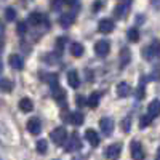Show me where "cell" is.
Segmentation results:
<instances>
[{
    "mask_svg": "<svg viewBox=\"0 0 160 160\" xmlns=\"http://www.w3.org/2000/svg\"><path fill=\"white\" fill-rule=\"evenodd\" d=\"M141 55L146 61H154L160 56V42L158 40H154V42L148 47H144L142 51H141Z\"/></svg>",
    "mask_w": 160,
    "mask_h": 160,
    "instance_id": "6da1fadb",
    "label": "cell"
},
{
    "mask_svg": "<svg viewBox=\"0 0 160 160\" xmlns=\"http://www.w3.org/2000/svg\"><path fill=\"white\" fill-rule=\"evenodd\" d=\"M61 118L64 120V122H69L71 125H75V127L82 125V123H83V120H85L83 114H82V112H78V111H75V112L64 111V112L61 114Z\"/></svg>",
    "mask_w": 160,
    "mask_h": 160,
    "instance_id": "7a4b0ae2",
    "label": "cell"
},
{
    "mask_svg": "<svg viewBox=\"0 0 160 160\" xmlns=\"http://www.w3.org/2000/svg\"><path fill=\"white\" fill-rule=\"evenodd\" d=\"M50 138L56 146H62V144H66V141H68V131H66V128H62V127H58L50 133Z\"/></svg>",
    "mask_w": 160,
    "mask_h": 160,
    "instance_id": "3957f363",
    "label": "cell"
},
{
    "mask_svg": "<svg viewBox=\"0 0 160 160\" xmlns=\"http://www.w3.org/2000/svg\"><path fill=\"white\" fill-rule=\"evenodd\" d=\"M82 149V139H80L78 133H72L71 138H68V142H66V152H75Z\"/></svg>",
    "mask_w": 160,
    "mask_h": 160,
    "instance_id": "277c9868",
    "label": "cell"
},
{
    "mask_svg": "<svg viewBox=\"0 0 160 160\" xmlns=\"http://www.w3.org/2000/svg\"><path fill=\"white\" fill-rule=\"evenodd\" d=\"M120 154H122V144L120 142H114V144L108 146L104 151V157L109 160H117L120 157Z\"/></svg>",
    "mask_w": 160,
    "mask_h": 160,
    "instance_id": "5b68a950",
    "label": "cell"
},
{
    "mask_svg": "<svg viewBox=\"0 0 160 160\" xmlns=\"http://www.w3.org/2000/svg\"><path fill=\"white\" fill-rule=\"evenodd\" d=\"M130 154H131L133 160H142L146 157L144 149H142V146H141L139 141H131V144H130Z\"/></svg>",
    "mask_w": 160,
    "mask_h": 160,
    "instance_id": "8992f818",
    "label": "cell"
},
{
    "mask_svg": "<svg viewBox=\"0 0 160 160\" xmlns=\"http://www.w3.org/2000/svg\"><path fill=\"white\" fill-rule=\"evenodd\" d=\"M131 5V0H122L115 8H114V16L118 18V19H123L127 15H128V8Z\"/></svg>",
    "mask_w": 160,
    "mask_h": 160,
    "instance_id": "52a82bcc",
    "label": "cell"
},
{
    "mask_svg": "<svg viewBox=\"0 0 160 160\" xmlns=\"http://www.w3.org/2000/svg\"><path fill=\"white\" fill-rule=\"evenodd\" d=\"M109 51H111V43L108 40H98L95 43V53L99 58H106L109 55Z\"/></svg>",
    "mask_w": 160,
    "mask_h": 160,
    "instance_id": "ba28073f",
    "label": "cell"
},
{
    "mask_svg": "<svg viewBox=\"0 0 160 160\" xmlns=\"http://www.w3.org/2000/svg\"><path fill=\"white\" fill-rule=\"evenodd\" d=\"M99 128L102 131V135L106 136H111L112 131H114V120L111 117H102L99 120Z\"/></svg>",
    "mask_w": 160,
    "mask_h": 160,
    "instance_id": "9c48e42d",
    "label": "cell"
},
{
    "mask_svg": "<svg viewBox=\"0 0 160 160\" xmlns=\"http://www.w3.org/2000/svg\"><path fill=\"white\" fill-rule=\"evenodd\" d=\"M51 95L59 106H66V91L59 87V85H53L51 87Z\"/></svg>",
    "mask_w": 160,
    "mask_h": 160,
    "instance_id": "30bf717a",
    "label": "cell"
},
{
    "mask_svg": "<svg viewBox=\"0 0 160 160\" xmlns=\"http://www.w3.org/2000/svg\"><path fill=\"white\" fill-rule=\"evenodd\" d=\"M28 22H29L31 26H42V24H47V26H48L47 16L42 15V13H37V11L31 13L29 18H28Z\"/></svg>",
    "mask_w": 160,
    "mask_h": 160,
    "instance_id": "8fae6325",
    "label": "cell"
},
{
    "mask_svg": "<svg viewBox=\"0 0 160 160\" xmlns=\"http://www.w3.org/2000/svg\"><path fill=\"white\" fill-rule=\"evenodd\" d=\"M114 28H115V24H114V21L109 19V18L101 19L99 24H98V31H99L101 34H111V32L114 31Z\"/></svg>",
    "mask_w": 160,
    "mask_h": 160,
    "instance_id": "7c38bea8",
    "label": "cell"
},
{
    "mask_svg": "<svg viewBox=\"0 0 160 160\" xmlns=\"http://www.w3.org/2000/svg\"><path fill=\"white\" fill-rule=\"evenodd\" d=\"M28 131L31 133V135H38L40 131H42V122L37 118V117H32L29 118V122H28Z\"/></svg>",
    "mask_w": 160,
    "mask_h": 160,
    "instance_id": "4fadbf2b",
    "label": "cell"
},
{
    "mask_svg": "<svg viewBox=\"0 0 160 160\" xmlns=\"http://www.w3.org/2000/svg\"><path fill=\"white\" fill-rule=\"evenodd\" d=\"M85 139L93 146V148H98V146H99V135L93 128H88L85 131Z\"/></svg>",
    "mask_w": 160,
    "mask_h": 160,
    "instance_id": "5bb4252c",
    "label": "cell"
},
{
    "mask_svg": "<svg viewBox=\"0 0 160 160\" xmlns=\"http://www.w3.org/2000/svg\"><path fill=\"white\" fill-rule=\"evenodd\" d=\"M75 21V11H71V13H66V15H62L59 18V24H61V28H71V26L74 24Z\"/></svg>",
    "mask_w": 160,
    "mask_h": 160,
    "instance_id": "9a60e30c",
    "label": "cell"
},
{
    "mask_svg": "<svg viewBox=\"0 0 160 160\" xmlns=\"http://www.w3.org/2000/svg\"><path fill=\"white\" fill-rule=\"evenodd\" d=\"M68 83H69V87L71 88H78V85H80V75H78V72L77 71H69L68 72Z\"/></svg>",
    "mask_w": 160,
    "mask_h": 160,
    "instance_id": "2e32d148",
    "label": "cell"
},
{
    "mask_svg": "<svg viewBox=\"0 0 160 160\" xmlns=\"http://www.w3.org/2000/svg\"><path fill=\"white\" fill-rule=\"evenodd\" d=\"M8 62H10L11 68L16 69V71H21V69L24 68V61H22V58H21L19 55H10Z\"/></svg>",
    "mask_w": 160,
    "mask_h": 160,
    "instance_id": "e0dca14e",
    "label": "cell"
},
{
    "mask_svg": "<svg viewBox=\"0 0 160 160\" xmlns=\"http://www.w3.org/2000/svg\"><path fill=\"white\" fill-rule=\"evenodd\" d=\"M130 93H131V87L127 82H120L117 85V96L118 98H127Z\"/></svg>",
    "mask_w": 160,
    "mask_h": 160,
    "instance_id": "ac0fdd59",
    "label": "cell"
},
{
    "mask_svg": "<svg viewBox=\"0 0 160 160\" xmlns=\"http://www.w3.org/2000/svg\"><path fill=\"white\" fill-rule=\"evenodd\" d=\"M118 61H120V68H127V64L131 61V53H130V50L128 48H122V51H120V58H118Z\"/></svg>",
    "mask_w": 160,
    "mask_h": 160,
    "instance_id": "d6986e66",
    "label": "cell"
},
{
    "mask_svg": "<svg viewBox=\"0 0 160 160\" xmlns=\"http://www.w3.org/2000/svg\"><path fill=\"white\" fill-rule=\"evenodd\" d=\"M148 114L151 117H158L160 115V101L158 99H154L149 106H148Z\"/></svg>",
    "mask_w": 160,
    "mask_h": 160,
    "instance_id": "ffe728a7",
    "label": "cell"
},
{
    "mask_svg": "<svg viewBox=\"0 0 160 160\" xmlns=\"http://www.w3.org/2000/svg\"><path fill=\"white\" fill-rule=\"evenodd\" d=\"M99 98H101V93L99 91H93L91 95L88 96V99H87V104L90 106L91 109H95V108H98V104H99Z\"/></svg>",
    "mask_w": 160,
    "mask_h": 160,
    "instance_id": "44dd1931",
    "label": "cell"
},
{
    "mask_svg": "<svg viewBox=\"0 0 160 160\" xmlns=\"http://www.w3.org/2000/svg\"><path fill=\"white\" fill-rule=\"evenodd\" d=\"M40 78L43 82H48L51 87L53 85H58V75L56 74H48V72H40Z\"/></svg>",
    "mask_w": 160,
    "mask_h": 160,
    "instance_id": "7402d4cb",
    "label": "cell"
},
{
    "mask_svg": "<svg viewBox=\"0 0 160 160\" xmlns=\"http://www.w3.org/2000/svg\"><path fill=\"white\" fill-rule=\"evenodd\" d=\"M83 51H85V48H83V45H82V43L74 42V43L71 45V55H72V56H75V58H80V56L83 55Z\"/></svg>",
    "mask_w": 160,
    "mask_h": 160,
    "instance_id": "603a6c76",
    "label": "cell"
},
{
    "mask_svg": "<svg viewBox=\"0 0 160 160\" xmlns=\"http://www.w3.org/2000/svg\"><path fill=\"white\" fill-rule=\"evenodd\" d=\"M19 109H21L22 112H31V111L34 109V102H32L29 98H22V99L19 101Z\"/></svg>",
    "mask_w": 160,
    "mask_h": 160,
    "instance_id": "cb8c5ba5",
    "label": "cell"
},
{
    "mask_svg": "<svg viewBox=\"0 0 160 160\" xmlns=\"http://www.w3.org/2000/svg\"><path fill=\"white\" fill-rule=\"evenodd\" d=\"M13 82L10 78H0V91H3V93H10L13 91Z\"/></svg>",
    "mask_w": 160,
    "mask_h": 160,
    "instance_id": "d4e9b609",
    "label": "cell"
},
{
    "mask_svg": "<svg viewBox=\"0 0 160 160\" xmlns=\"http://www.w3.org/2000/svg\"><path fill=\"white\" fill-rule=\"evenodd\" d=\"M127 38L130 40L131 43H136V42H139V31H138L136 28H131V29H128V31H127Z\"/></svg>",
    "mask_w": 160,
    "mask_h": 160,
    "instance_id": "484cf974",
    "label": "cell"
},
{
    "mask_svg": "<svg viewBox=\"0 0 160 160\" xmlns=\"http://www.w3.org/2000/svg\"><path fill=\"white\" fill-rule=\"evenodd\" d=\"M43 61H45L47 64H50V66H55V64H58L59 56H58V55H55V53H48V55H45V56H43Z\"/></svg>",
    "mask_w": 160,
    "mask_h": 160,
    "instance_id": "4316f807",
    "label": "cell"
},
{
    "mask_svg": "<svg viewBox=\"0 0 160 160\" xmlns=\"http://www.w3.org/2000/svg\"><path fill=\"white\" fill-rule=\"evenodd\" d=\"M152 118H154V117H151L149 114L142 115V117L139 118V128H141V130H142V128H148V127L152 123Z\"/></svg>",
    "mask_w": 160,
    "mask_h": 160,
    "instance_id": "83f0119b",
    "label": "cell"
},
{
    "mask_svg": "<svg viewBox=\"0 0 160 160\" xmlns=\"http://www.w3.org/2000/svg\"><path fill=\"white\" fill-rule=\"evenodd\" d=\"M47 151H48L47 141H45V139H38V141H37V152L43 155V154H47Z\"/></svg>",
    "mask_w": 160,
    "mask_h": 160,
    "instance_id": "f1b7e54d",
    "label": "cell"
},
{
    "mask_svg": "<svg viewBox=\"0 0 160 160\" xmlns=\"http://www.w3.org/2000/svg\"><path fill=\"white\" fill-rule=\"evenodd\" d=\"M5 19H7V21H15V19H16V10L11 8V7L7 8V10H5Z\"/></svg>",
    "mask_w": 160,
    "mask_h": 160,
    "instance_id": "f546056e",
    "label": "cell"
},
{
    "mask_svg": "<svg viewBox=\"0 0 160 160\" xmlns=\"http://www.w3.org/2000/svg\"><path fill=\"white\" fill-rule=\"evenodd\" d=\"M16 32L19 35H26V32H28V22H26V21H19L18 26H16Z\"/></svg>",
    "mask_w": 160,
    "mask_h": 160,
    "instance_id": "4dcf8cb0",
    "label": "cell"
},
{
    "mask_svg": "<svg viewBox=\"0 0 160 160\" xmlns=\"http://www.w3.org/2000/svg\"><path fill=\"white\" fill-rule=\"evenodd\" d=\"M122 130H123L125 133H128V131L131 130V117H125V118L122 120Z\"/></svg>",
    "mask_w": 160,
    "mask_h": 160,
    "instance_id": "1f68e13d",
    "label": "cell"
},
{
    "mask_svg": "<svg viewBox=\"0 0 160 160\" xmlns=\"http://www.w3.org/2000/svg\"><path fill=\"white\" fill-rule=\"evenodd\" d=\"M66 43H68V37H59V38L56 40V48H58L59 53L64 50V45H66Z\"/></svg>",
    "mask_w": 160,
    "mask_h": 160,
    "instance_id": "d6a6232c",
    "label": "cell"
},
{
    "mask_svg": "<svg viewBox=\"0 0 160 160\" xmlns=\"http://www.w3.org/2000/svg\"><path fill=\"white\" fill-rule=\"evenodd\" d=\"M62 2H64V0H53V2H51V10L53 11H59L61 7H62Z\"/></svg>",
    "mask_w": 160,
    "mask_h": 160,
    "instance_id": "836d02e7",
    "label": "cell"
},
{
    "mask_svg": "<svg viewBox=\"0 0 160 160\" xmlns=\"http://www.w3.org/2000/svg\"><path fill=\"white\" fill-rule=\"evenodd\" d=\"M75 104L78 106V108H82V106H85V104H87L85 96H82V95H77V96H75Z\"/></svg>",
    "mask_w": 160,
    "mask_h": 160,
    "instance_id": "e575fe53",
    "label": "cell"
},
{
    "mask_svg": "<svg viewBox=\"0 0 160 160\" xmlns=\"http://www.w3.org/2000/svg\"><path fill=\"white\" fill-rule=\"evenodd\" d=\"M144 93H146V91H144V87L139 85L138 90H136V99H142V98H144Z\"/></svg>",
    "mask_w": 160,
    "mask_h": 160,
    "instance_id": "d590c367",
    "label": "cell"
},
{
    "mask_svg": "<svg viewBox=\"0 0 160 160\" xmlns=\"http://www.w3.org/2000/svg\"><path fill=\"white\" fill-rule=\"evenodd\" d=\"M101 8H102V2H101V0H96V2L91 5V10L93 11H99Z\"/></svg>",
    "mask_w": 160,
    "mask_h": 160,
    "instance_id": "8d00e7d4",
    "label": "cell"
},
{
    "mask_svg": "<svg viewBox=\"0 0 160 160\" xmlns=\"http://www.w3.org/2000/svg\"><path fill=\"white\" fill-rule=\"evenodd\" d=\"M64 3H66V5H69V7H77L78 0H64Z\"/></svg>",
    "mask_w": 160,
    "mask_h": 160,
    "instance_id": "74e56055",
    "label": "cell"
},
{
    "mask_svg": "<svg viewBox=\"0 0 160 160\" xmlns=\"http://www.w3.org/2000/svg\"><path fill=\"white\" fill-rule=\"evenodd\" d=\"M155 160H160V148L157 149V154H155Z\"/></svg>",
    "mask_w": 160,
    "mask_h": 160,
    "instance_id": "f35d334b",
    "label": "cell"
},
{
    "mask_svg": "<svg viewBox=\"0 0 160 160\" xmlns=\"http://www.w3.org/2000/svg\"><path fill=\"white\" fill-rule=\"evenodd\" d=\"M2 48H3V40H0V51H2Z\"/></svg>",
    "mask_w": 160,
    "mask_h": 160,
    "instance_id": "ab89813d",
    "label": "cell"
},
{
    "mask_svg": "<svg viewBox=\"0 0 160 160\" xmlns=\"http://www.w3.org/2000/svg\"><path fill=\"white\" fill-rule=\"evenodd\" d=\"M2 69H3V64H2V61H0V74H2Z\"/></svg>",
    "mask_w": 160,
    "mask_h": 160,
    "instance_id": "60d3db41",
    "label": "cell"
}]
</instances>
